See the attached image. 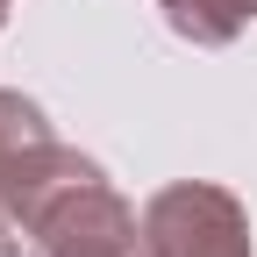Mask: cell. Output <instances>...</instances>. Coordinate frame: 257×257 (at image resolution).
Here are the masks:
<instances>
[{
	"label": "cell",
	"mask_w": 257,
	"mask_h": 257,
	"mask_svg": "<svg viewBox=\"0 0 257 257\" xmlns=\"http://www.w3.org/2000/svg\"><path fill=\"white\" fill-rule=\"evenodd\" d=\"M15 229L36 257H136V207L79 150L43 172V186L15 207Z\"/></svg>",
	"instance_id": "1"
},
{
	"label": "cell",
	"mask_w": 257,
	"mask_h": 257,
	"mask_svg": "<svg viewBox=\"0 0 257 257\" xmlns=\"http://www.w3.org/2000/svg\"><path fill=\"white\" fill-rule=\"evenodd\" d=\"M136 257H257L250 250V214L229 186L172 179L136 214Z\"/></svg>",
	"instance_id": "2"
},
{
	"label": "cell",
	"mask_w": 257,
	"mask_h": 257,
	"mask_svg": "<svg viewBox=\"0 0 257 257\" xmlns=\"http://www.w3.org/2000/svg\"><path fill=\"white\" fill-rule=\"evenodd\" d=\"M57 157H64V143L50 136L43 107L0 86V207H8V221H15V207L29 200V193L43 186V172L57 165Z\"/></svg>",
	"instance_id": "3"
},
{
	"label": "cell",
	"mask_w": 257,
	"mask_h": 257,
	"mask_svg": "<svg viewBox=\"0 0 257 257\" xmlns=\"http://www.w3.org/2000/svg\"><path fill=\"white\" fill-rule=\"evenodd\" d=\"M157 8H165V22L186 43H207V50L236 43L243 22H257V0H157Z\"/></svg>",
	"instance_id": "4"
},
{
	"label": "cell",
	"mask_w": 257,
	"mask_h": 257,
	"mask_svg": "<svg viewBox=\"0 0 257 257\" xmlns=\"http://www.w3.org/2000/svg\"><path fill=\"white\" fill-rule=\"evenodd\" d=\"M0 257H22V250H15V221H8V207H0Z\"/></svg>",
	"instance_id": "5"
},
{
	"label": "cell",
	"mask_w": 257,
	"mask_h": 257,
	"mask_svg": "<svg viewBox=\"0 0 257 257\" xmlns=\"http://www.w3.org/2000/svg\"><path fill=\"white\" fill-rule=\"evenodd\" d=\"M0 22H8V8H0Z\"/></svg>",
	"instance_id": "6"
},
{
	"label": "cell",
	"mask_w": 257,
	"mask_h": 257,
	"mask_svg": "<svg viewBox=\"0 0 257 257\" xmlns=\"http://www.w3.org/2000/svg\"><path fill=\"white\" fill-rule=\"evenodd\" d=\"M0 8H8V0H0Z\"/></svg>",
	"instance_id": "7"
}]
</instances>
